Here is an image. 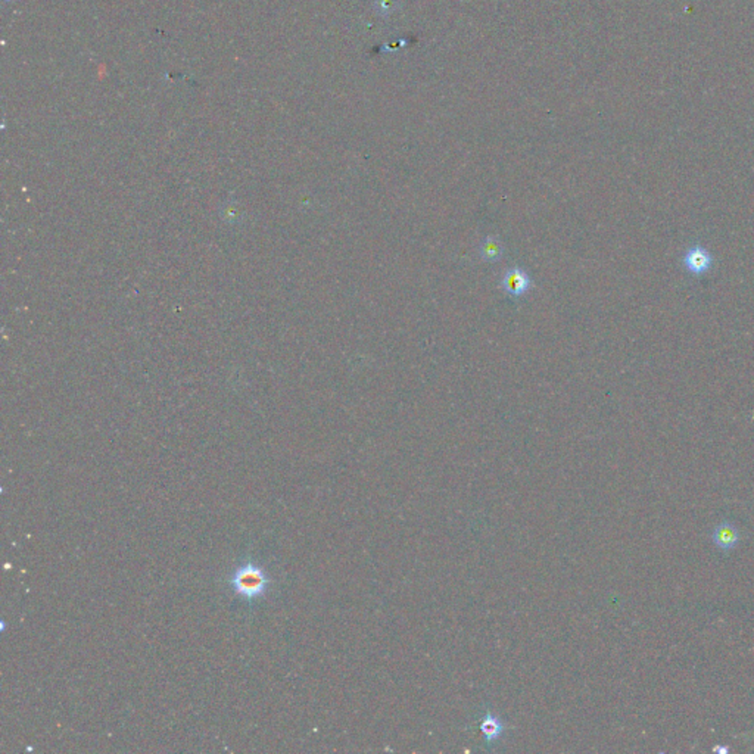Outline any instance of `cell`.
Instances as JSON below:
<instances>
[{"instance_id":"cell-4","label":"cell","mask_w":754,"mask_h":754,"mask_svg":"<svg viewBox=\"0 0 754 754\" xmlns=\"http://www.w3.org/2000/svg\"><path fill=\"white\" fill-rule=\"evenodd\" d=\"M740 541V532L738 529L729 522H722L719 526H716L713 531V542L723 551L732 549Z\"/></svg>"},{"instance_id":"cell-2","label":"cell","mask_w":754,"mask_h":754,"mask_svg":"<svg viewBox=\"0 0 754 754\" xmlns=\"http://www.w3.org/2000/svg\"><path fill=\"white\" fill-rule=\"evenodd\" d=\"M534 280L529 276L527 271H525L521 267H510L504 271V274L499 279V288L508 297L512 298H522L532 289Z\"/></svg>"},{"instance_id":"cell-3","label":"cell","mask_w":754,"mask_h":754,"mask_svg":"<svg viewBox=\"0 0 754 754\" xmlns=\"http://www.w3.org/2000/svg\"><path fill=\"white\" fill-rule=\"evenodd\" d=\"M684 269L692 276H702L713 266V257L702 244H691L682 257Z\"/></svg>"},{"instance_id":"cell-1","label":"cell","mask_w":754,"mask_h":754,"mask_svg":"<svg viewBox=\"0 0 754 754\" xmlns=\"http://www.w3.org/2000/svg\"><path fill=\"white\" fill-rule=\"evenodd\" d=\"M229 585L239 598L252 603L267 594L271 579L266 569L248 560L233 570L229 576Z\"/></svg>"},{"instance_id":"cell-5","label":"cell","mask_w":754,"mask_h":754,"mask_svg":"<svg viewBox=\"0 0 754 754\" xmlns=\"http://www.w3.org/2000/svg\"><path fill=\"white\" fill-rule=\"evenodd\" d=\"M477 253L482 261L495 264L504 257V244L496 236H486L479 243Z\"/></svg>"},{"instance_id":"cell-7","label":"cell","mask_w":754,"mask_h":754,"mask_svg":"<svg viewBox=\"0 0 754 754\" xmlns=\"http://www.w3.org/2000/svg\"><path fill=\"white\" fill-rule=\"evenodd\" d=\"M728 750H729L728 747H722V746H720V747L718 746V747L713 749V751H716V753H725V754L728 753Z\"/></svg>"},{"instance_id":"cell-6","label":"cell","mask_w":754,"mask_h":754,"mask_svg":"<svg viewBox=\"0 0 754 754\" xmlns=\"http://www.w3.org/2000/svg\"><path fill=\"white\" fill-rule=\"evenodd\" d=\"M482 729H483V733L486 735V740H494L499 735V731H501V727H499V722L494 718H486V720L483 722L482 725Z\"/></svg>"}]
</instances>
